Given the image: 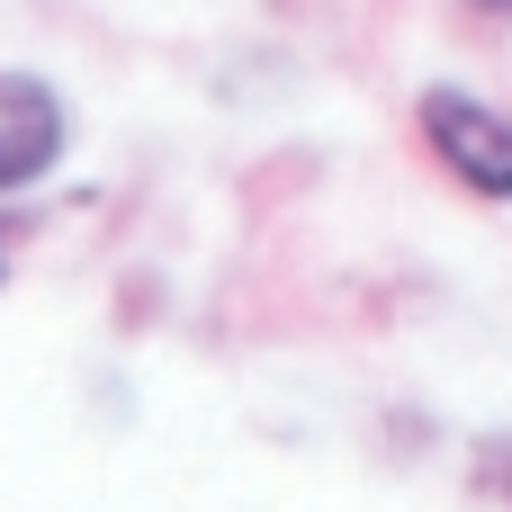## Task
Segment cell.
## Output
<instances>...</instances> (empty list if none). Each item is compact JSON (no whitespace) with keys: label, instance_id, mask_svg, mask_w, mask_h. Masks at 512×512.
Listing matches in <instances>:
<instances>
[{"label":"cell","instance_id":"cell-1","mask_svg":"<svg viewBox=\"0 0 512 512\" xmlns=\"http://www.w3.org/2000/svg\"><path fill=\"white\" fill-rule=\"evenodd\" d=\"M414 126H423V144H432V162L468 189V198H512V126L495 99H477V90H459V81H432L423 99H414Z\"/></svg>","mask_w":512,"mask_h":512},{"label":"cell","instance_id":"cell-2","mask_svg":"<svg viewBox=\"0 0 512 512\" xmlns=\"http://www.w3.org/2000/svg\"><path fill=\"white\" fill-rule=\"evenodd\" d=\"M72 144V108L45 72H0V198H27Z\"/></svg>","mask_w":512,"mask_h":512},{"label":"cell","instance_id":"cell-3","mask_svg":"<svg viewBox=\"0 0 512 512\" xmlns=\"http://www.w3.org/2000/svg\"><path fill=\"white\" fill-rule=\"evenodd\" d=\"M9 243H18V216H9V198H0V279H9Z\"/></svg>","mask_w":512,"mask_h":512},{"label":"cell","instance_id":"cell-4","mask_svg":"<svg viewBox=\"0 0 512 512\" xmlns=\"http://www.w3.org/2000/svg\"><path fill=\"white\" fill-rule=\"evenodd\" d=\"M459 9H468V18H504L512 0H459Z\"/></svg>","mask_w":512,"mask_h":512}]
</instances>
